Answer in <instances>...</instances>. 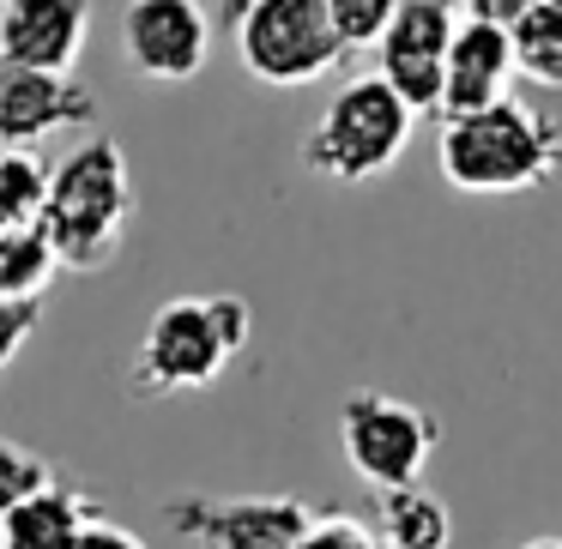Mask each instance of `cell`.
Segmentation results:
<instances>
[{"instance_id": "1", "label": "cell", "mask_w": 562, "mask_h": 549, "mask_svg": "<svg viewBox=\"0 0 562 549\" xmlns=\"http://www.w3.org/2000/svg\"><path fill=\"white\" fill-rule=\"evenodd\" d=\"M134 218V175L127 151L110 134H86L49 170V206L37 218V242L55 266L98 272L122 254V230Z\"/></svg>"}, {"instance_id": "2", "label": "cell", "mask_w": 562, "mask_h": 549, "mask_svg": "<svg viewBox=\"0 0 562 549\" xmlns=\"http://www.w3.org/2000/svg\"><path fill=\"white\" fill-rule=\"evenodd\" d=\"M436 163L453 194H532L562 170V122L526 98H502L496 110L441 122Z\"/></svg>"}, {"instance_id": "3", "label": "cell", "mask_w": 562, "mask_h": 549, "mask_svg": "<svg viewBox=\"0 0 562 549\" xmlns=\"http://www.w3.org/2000/svg\"><path fill=\"white\" fill-rule=\"evenodd\" d=\"M412 127H417V115L405 110L375 73L345 79V85L333 91V103L321 110V122L308 127L303 170L321 175V182H333V187H363L405 158Z\"/></svg>"}, {"instance_id": "4", "label": "cell", "mask_w": 562, "mask_h": 549, "mask_svg": "<svg viewBox=\"0 0 562 549\" xmlns=\"http://www.w3.org/2000/svg\"><path fill=\"white\" fill-rule=\"evenodd\" d=\"M339 447L369 489H412L424 483L429 453L441 447V416L393 392H351L339 411Z\"/></svg>"}, {"instance_id": "5", "label": "cell", "mask_w": 562, "mask_h": 549, "mask_svg": "<svg viewBox=\"0 0 562 549\" xmlns=\"http://www.w3.org/2000/svg\"><path fill=\"white\" fill-rule=\"evenodd\" d=\"M236 61L272 91H303L345 61L327 0H260L236 25Z\"/></svg>"}, {"instance_id": "6", "label": "cell", "mask_w": 562, "mask_h": 549, "mask_svg": "<svg viewBox=\"0 0 562 549\" xmlns=\"http://www.w3.org/2000/svg\"><path fill=\"white\" fill-rule=\"evenodd\" d=\"M224 368H231V344L212 320V296H176L151 314L146 339H139L134 380L139 392H200Z\"/></svg>"}, {"instance_id": "7", "label": "cell", "mask_w": 562, "mask_h": 549, "mask_svg": "<svg viewBox=\"0 0 562 549\" xmlns=\"http://www.w3.org/2000/svg\"><path fill=\"white\" fill-rule=\"evenodd\" d=\"M460 31L453 0H400L387 37L375 43V79L412 115H441V61Z\"/></svg>"}, {"instance_id": "8", "label": "cell", "mask_w": 562, "mask_h": 549, "mask_svg": "<svg viewBox=\"0 0 562 549\" xmlns=\"http://www.w3.org/2000/svg\"><path fill=\"white\" fill-rule=\"evenodd\" d=\"M122 55L151 85H188L212 61V13L200 0H127Z\"/></svg>"}, {"instance_id": "9", "label": "cell", "mask_w": 562, "mask_h": 549, "mask_svg": "<svg viewBox=\"0 0 562 549\" xmlns=\"http://www.w3.org/2000/svg\"><path fill=\"white\" fill-rule=\"evenodd\" d=\"M164 519L188 537H212L218 549H296L315 513L291 495H255V501H170Z\"/></svg>"}, {"instance_id": "10", "label": "cell", "mask_w": 562, "mask_h": 549, "mask_svg": "<svg viewBox=\"0 0 562 549\" xmlns=\"http://www.w3.org/2000/svg\"><path fill=\"white\" fill-rule=\"evenodd\" d=\"M91 0H7L0 7V61L67 79L86 55Z\"/></svg>"}, {"instance_id": "11", "label": "cell", "mask_w": 562, "mask_h": 549, "mask_svg": "<svg viewBox=\"0 0 562 549\" xmlns=\"http://www.w3.org/2000/svg\"><path fill=\"white\" fill-rule=\"evenodd\" d=\"M79 122H91L86 85L0 61V151H31L37 139L79 127Z\"/></svg>"}, {"instance_id": "12", "label": "cell", "mask_w": 562, "mask_h": 549, "mask_svg": "<svg viewBox=\"0 0 562 549\" xmlns=\"http://www.w3.org/2000/svg\"><path fill=\"white\" fill-rule=\"evenodd\" d=\"M514 49L508 31L460 19L448 43V61H441V122H460V115L496 110L502 98H514Z\"/></svg>"}, {"instance_id": "13", "label": "cell", "mask_w": 562, "mask_h": 549, "mask_svg": "<svg viewBox=\"0 0 562 549\" xmlns=\"http://www.w3.org/2000/svg\"><path fill=\"white\" fill-rule=\"evenodd\" d=\"M91 525H98L91 501L67 483H49V489H37L25 507L7 513L0 531H7V549H79V537H86Z\"/></svg>"}, {"instance_id": "14", "label": "cell", "mask_w": 562, "mask_h": 549, "mask_svg": "<svg viewBox=\"0 0 562 549\" xmlns=\"http://www.w3.org/2000/svg\"><path fill=\"white\" fill-rule=\"evenodd\" d=\"M375 525H381L375 537H381L387 549H448V537H453L448 507H441V501L429 495L424 483H412V489H387V495H381Z\"/></svg>"}, {"instance_id": "15", "label": "cell", "mask_w": 562, "mask_h": 549, "mask_svg": "<svg viewBox=\"0 0 562 549\" xmlns=\"http://www.w3.org/2000/svg\"><path fill=\"white\" fill-rule=\"evenodd\" d=\"M514 73L544 91H562V7H526V19L508 31Z\"/></svg>"}, {"instance_id": "16", "label": "cell", "mask_w": 562, "mask_h": 549, "mask_svg": "<svg viewBox=\"0 0 562 549\" xmlns=\"http://www.w3.org/2000/svg\"><path fill=\"white\" fill-rule=\"evenodd\" d=\"M49 206V163L37 151H0V230H37Z\"/></svg>"}, {"instance_id": "17", "label": "cell", "mask_w": 562, "mask_h": 549, "mask_svg": "<svg viewBox=\"0 0 562 549\" xmlns=\"http://www.w3.org/2000/svg\"><path fill=\"white\" fill-rule=\"evenodd\" d=\"M393 13H400V0H327L333 37H339V49H345V55L375 49V43L387 37Z\"/></svg>"}, {"instance_id": "18", "label": "cell", "mask_w": 562, "mask_h": 549, "mask_svg": "<svg viewBox=\"0 0 562 549\" xmlns=\"http://www.w3.org/2000/svg\"><path fill=\"white\" fill-rule=\"evenodd\" d=\"M55 483V471L37 459L31 447H19V441H0V519L13 507H25L37 489H49Z\"/></svg>"}, {"instance_id": "19", "label": "cell", "mask_w": 562, "mask_h": 549, "mask_svg": "<svg viewBox=\"0 0 562 549\" xmlns=\"http://www.w3.org/2000/svg\"><path fill=\"white\" fill-rule=\"evenodd\" d=\"M296 549H387V544H381L363 519H351V513H327V519H308V531Z\"/></svg>"}, {"instance_id": "20", "label": "cell", "mask_w": 562, "mask_h": 549, "mask_svg": "<svg viewBox=\"0 0 562 549\" xmlns=\"http://www.w3.org/2000/svg\"><path fill=\"white\" fill-rule=\"evenodd\" d=\"M37 314H43V296L0 302V368H7L19 351H25V339H31V327H37Z\"/></svg>"}, {"instance_id": "21", "label": "cell", "mask_w": 562, "mask_h": 549, "mask_svg": "<svg viewBox=\"0 0 562 549\" xmlns=\"http://www.w3.org/2000/svg\"><path fill=\"white\" fill-rule=\"evenodd\" d=\"M460 7V19H477V25H496V31H514L526 19V7L532 0H453Z\"/></svg>"}, {"instance_id": "22", "label": "cell", "mask_w": 562, "mask_h": 549, "mask_svg": "<svg viewBox=\"0 0 562 549\" xmlns=\"http://www.w3.org/2000/svg\"><path fill=\"white\" fill-rule=\"evenodd\" d=\"M79 549H146V544H139V537H134V531H122V525H110V519H98V525H91V531H86V537H79Z\"/></svg>"}, {"instance_id": "23", "label": "cell", "mask_w": 562, "mask_h": 549, "mask_svg": "<svg viewBox=\"0 0 562 549\" xmlns=\"http://www.w3.org/2000/svg\"><path fill=\"white\" fill-rule=\"evenodd\" d=\"M255 7H260V0H218V13H224V25H231V31L243 25V19L255 13Z\"/></svg>"}, {"instance_id": "24", "label": "cell", "mask_w": 562, "mask_h": 549, "mask_svg": "<svg viewBox=\"0 0 562 549\" xmlns=\"http://www.w3.org/2000/svg\"><path fill=\"white\" fill-rule=\"evenodd\" d=\"M520 549H562V537H532V544H520Z\"/></svg>"}, {"instance_id": "25", "label": "cell", "mask_w": 562, "mask_h": 549, "mask_svg": "<svg viewBox=\"0 0 562 549\" xmlns=\"http://www.w3.org/2000/svg\"><path fill=\"white\" fill-rule=\"evenodd\" d=\"M538 7H562V0H538Z\"/></svg>"}, {"instance_id": "26", "label": "cell", "mask_w": 562, "mask_h": 549, "mask_svg": "<svg viewBox=\"0 0 562 549\" xmlns=\"http://www.w3.org/2000/svg\"><path fill=\"white\" fill-rule=\"evenodd\" d=\"M0 549H7V531H0Z\"/></svg>"}, {"instance_id": "27", "label": "cell", "mask_w": 562, "mask_h": 549, "mask_svg": "<svg viewBox=\"0 0 562 549\" xmlns=\"http://www.w3.org/2000/svg\"><path fill=\"white\" fill-rule=\"evenodd\" d=\"M0 7H7V0H0Z\"/></svg>"}]
</instances>
